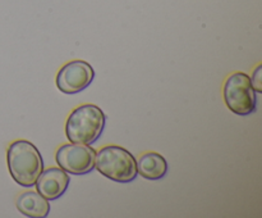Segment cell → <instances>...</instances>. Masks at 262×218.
<instances>
[{
    "label": "cell",
    "mask_w": 262,
    "mask_h": 218,
    "mask_svg": "<svg viewBox=\"0 0 262 218\" xmlns=\"http://www.w3.org/2000/svg\"><path fill=\"white\" fill-rule=\"evenodd\" d=\"M7 163L12 179L23 187L35 186L43 171L40 150L27 140H15L8 146Z\"/></svg>",
    "instance_id": "6da1fadb"
},
{
    "label": "cell",
    "mask_w": 262,
    "mask_h": 218,
    "mask_svg": "<svg viewBox=\"0 0 262 218\" xmlns=\"http://www.w3.org/2000/svg\"><path fill=\"white\" fill-rule=\"evenodd\" d=\"M106 123V115L95 104L77 107L68 115L66 122V135L71 143L91 145L99 140Z\"/></svg>",
    "instance_id": "7a4b0ae2"
},
{
    "label": "cell",
    "mask_w": 262,
    "mask_h": 218,
    "mask_svg": "<svg viewBox=\"0 0 262 218\" xmlns=\"http://www.w3.org/2000/svg\"><path fill=\"white\" fill-rule=\"evenodd\" d=\"M95 168L112 181L128 184L137 177L136 158L119 145H107L95 154Z\"/></svg>",
    "instance_id": "3957f363"
},
{
    "label": "cell",
    "mask_w": 262,
    "mask_h": 218,
    "mask_svg": "<svg viewBox=\"0 0 262 218\" xmlns=\"http://www.w3.org/2000/svg\"><path fill=\"white\" fill-rule=\"evenodd\" d=\"M224 102L228 109L237 115H248L257 107V97L251 78L243 72H234L225 80Z\"/></svg>",
    "instance_id": "277c9868"
},
{
    "label": "cell",
    "mask_w": 262,
    "mask_h": 218,
    "mask_svg": "<svg viewBox=\"0 0 262 218\" xmlns=\"http://www.w3.org/2000/svg\"><path fill=\"white\" fill-rule=\"evenodd\" d=\"M96 151L84 144H64L56 150L55 161L58 166L67 173L82 176L95 168Z\"/></svg>",
    "instance_id": "5b68a950"
},
{
    "label": "cell",
    "mask_w": 262,
    "mask_h": 218,
    "mask_svg": "<svg viewBox=\"0 0 262 218\" xmlns=\"http://www.w3.org/2000/svg\"><path fill=\"white\" fill-rule=\"evenodd\" d=\"M94 78L95 71L89 62L72 61L59 69L55 84L63 94L73 95L87 89Z\"/></svg>",
    "instance_id": "8992f818"
},
{
    "label": "cell",
    "mask_w": 262,
    "mask_h": 218,
    "mask_svg": "<svg viewBox=\"0 0 262 218\" xmlns=\"http://www.w3.org/2000/svg\"><path fill=\"white\" fill-rule=\"evenodd\" d=\"M69 182L71 179L66 171H63L60 167H51L41 172L35 185L37 192L50 202L56 200L67 191Z\"/></svg>",
    "instance_id": "52a82bcc"
},
{
    "label": "cell",
    "mask_w": 262,
    "mask_h": 218,
    "mask_svg": "<svg viewBox=\"0 0 262 218\" xmlns=\"http://www.w3.org/2000/svg\"><path fill=\"white\" fill-rule=\"evenodd\" d=\"M17 209L30 218H45L50 213V203L37 191H25L17 197Z\"/></svg>",
    "instance_id": "ba28073f"
},
{
    "label": "cell",
    "mask_w": 262,
    "mask_h": 218,
    "mask_svg": "<svg viewBox=\"0 0 262 218\" xmlns=\"http://www.w3.org/2000/svg\"><path fill=\"white\" fill-rule=\"evenodd\" d=\"M137 162V172L146 180L156 181L168 173V162L161 154L148 151L140 156Z\"/></svg>",
    "instance_id": "9c48e42d"
},
{
    "label": "cell",
    "mask_w": 262,
    "mask_h": 218,
    "mask_svg": "<svg viewBox=\"0 0 262 218\" xmlns=\"http://www.w3.org/2000/svg\"><path fill=\"white\" fill-rule=\"evenodd\" d=\"M261 71L262 66H257V68L255 69V72L252 73V78H251V84H252L253 90L256 92H262V85H261Z\"/></svg>",
    "instance_id": "30bf717a"
}]
</instances>
